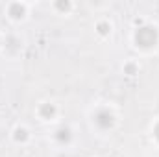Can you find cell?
Listing matches in <instances>:
<instances>
[{
	"label": "cell",
	"mask_w": 159,
	"mask_h": 157,
	"mask_svg": "<svg viewBox=\"0 0 159 157\" xmlns=\"http://www.w3.org/2000/svg\"><path fill=\"white\" fill-rule=\"evenodd\" d=\"M98 30H100V34H107V24H100Z\"/></svg>",
	"instance_id": "52a82bcc"
},
{
	"label": "cell",
	"mask_w": 159,
	"mask_h": 157,
	"mask_svg": "<svg viewBox=\"0 0 159 157\" xmlns=\"http://www.w3.org/2000/svg\"><path fill=\"white\" fill-rule=\"evenodd\" d=\"M54 113H56V107H54V105H50V104H44V105L41 107V115H43L44 118H50Z\"/></svg>",
	"instance_id": "277c9868"
},
{
	"label": "cell",
	"mask_w": 159,
	"mask_h": 157,
	"mask_svg": "<svg viewBox=\"0 0 159 157\" xmlns=\"http://www.w3.org/2000/svg\"><path fill=\"white\" fill-rule=\"evenodd\" d=\"M22 13H24V7L20 4H11V7H9V15L11 17L19 19V17H22Z\"/></svg>",
	"instance_id": "3957f363"
},
{
	"label": "cell",
	"mask_w": 159,
	"mask_h": 157,
	"mask_svg": "<svg viewBox=\"0 0 159 157\" xmlns=\"http://www.w3.org/2000/svg\"><path fill=\"white\" fill-rule=\"evenodd\" d=\"M26 139V131L24 129H19L17 131V141H24Z\"/></svg>",
	"instance_id": "8992f818"
},
{
	"label": "cell",
	"mask_w": 159,
	"mask_h": 157,
	"mask_svg": "<svg viewBox=\"0 0 159 157\" xmlns=\"http://www.w3.org/2000/svg\"><path fill=\"white\" fill-rule=\"evenodd\" d=\"M69 137H70V135H69L67 129H59V131H57V139H59V141H69Z\"/></svg>",
	"instance_id": "5b68a950"
},
{
	"label": "cell",
	"mask_w": 159,
	"mask_h": 157,
	"mask_svg": "<svg viewBox=\"0 0 159 157\" xmlns=\"http://www.w3.org/2000/svg\"><path fill=\"white\" fill-rule=\"evenodd\" d=\"M135 41H137V44H139V46H143V48L154 46V44H156V41H157V32H156V28H152V26L139 28V30H137V34H135Z\"/></svg>",
	"instance_id": "6da1fadb"
},
{
	"label": "cell",
	"mask_w": 159,
	"mask_h": 157,
	"mask_svg": "<svg viewBox=\"0 0 159 157\" xmlns=\"http://www.w3.org/2000/svg\"><path fill=\"white\" fill-rule=\"evenodd\" d=\"M154 133H156V137H157V139H159V124H157V126H156V131H154Z\"/></svg>",
	"instance_id": "9c48e42d"
},
{
	"label": "cell",
	"mask_w": 159,
	"mask_h": 157,
	"mask_svg": "<svg viewBox=\"0 0 159 157\" xmlns=\"http://www.w3.org/2000/svg\"><path fill=\"white\" fill-rule=\"evenodd\" d=\"M57 7H61V9H67V7H69V2H65V4H63V2H59V4H57Z\"/></svg>",
	"instance_id": "ba28073f"
},
{
	"label": "cell",
	"mask_w": 159,
	"mask_h": 157,
	"mask_svg": "<svg viewBox=\"0 0 159 157\" xmlns=\"http://www.w3.org/2000/svg\"><path fill=\"white\" fill-rule=\"evenodd\" d=\"M94 120H96V124L100 126V128H109V126H113V115L109 113V111H98L96 113V117H94Z\"/></svg>",
	"instance_id": "7a4b0ae2"
}]
</instances>
